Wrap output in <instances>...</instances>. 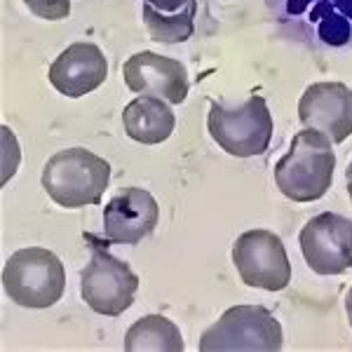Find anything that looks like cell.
Listing matches in <instances>:
<instances>
[{"mask_svg":"<svg viewBox=\"0 0 352 352\" xmlns=\"http://www.w3.org/2000/svg\"><path fill=\"white\" fill-rule=\"evenodd\" d=\"M300 254L317 275H343L352 268V219L322 212L303 226Z\"/></svg>","mask_w":352,"mask_h":352,"instance_id":"obj_9","label":"cell"},{"mask_svg":"<svg viewBox=\"0 0 352 352\" xmlns=\"http://www.w3.org/2000/svg\"><path fill=\"white\" fill-rule=\"evenodd\" d=\"M345 181H348V195L352 200V162L348 164V169H345Z\"/></svg>","mask_w":352,"mask_h":352,"instance_id":"obj_20","label":"cell"},{"mask_svg":"<svg viewBox=\"0 0 352 352\" xmlns=\"http://www.w3.org/2000/svg\"><path fill=\"white\" fill-rule=\"evenodd\" d=\"M160 207L144 188H124L104 207V235L116 244H139L153 235Z\"/></svg>","mask_w":352,"mask_h":352,"instance_id":"obj_12","label":"cell"},{"mask_svg":"<svg viewBox=\"0 0 352 352\" xmlns=\"http://www.w3.org/2000/svg\"><path fill=\"white\" fill-rule=\"evenodd\" d=\"M122 124L129 139L146 146H155L172 136L176 116L169 109V101L160 99V96L141 94L124 106Z\"/></svg>","mask_w":352,"mask_h":352,"instance_id":"obj_14","label":"cell"},{"mask_svg":"<svg viewBox=\"0 0 352 352\" xmlns=\"http://www.w3.org/2000/svg\"><path fill=\"white\" fill-rule=\"evenodd\" d=\"M139 277L129 263L116 258L104 247H94L92 258L80 272L82 300L104 317L122 315L134 303Z\"/></svg>","mask_w":352,"mask_h":352,"instance_id":"obj_8","label":"cell"},{"mask_svg":"<svg viewBox=\"0 0 352 352\" xmlns=\"http://www.w3.org/2000/svg\"><path fill=\"white\" fill-rule=\"evenodd\" d=\"M26 8L45 21H61L71 14V0H24Z\"/></svg>","mask_w":352,"mask_h":352,"instance_id":"obj_17","label":"cell"},{"mask_svg":"<svg viewBox=\"0 0 352 352\" xmlns=\"http://www.w3.org/2000/svg\"><path fill=\"white\" fill-rule=\"evenodd\" d=\"M195 14H197V0L186 5L184 10L172 14H164L153 10L151 5H144V24L148 28L151 41L176 45L186 43L195 31Z\"/></svg>","mask_w":352,"mask_h":352,"instance_id":"obj_16","label":"cell"},{"mask_svg":"<svg viewBox=\"0 0 352 352\" xmlns=\"http://www.w3.org/2000/svg\"><path fill=\"white\" fill-rule=\"evenodd\" d=\"M303 127L327 134L331 144H343L352 134V89L343 82H312L298 101Z\"/></svg>","mask_w":352,"mask_h":352,"instance_id":"obj_10","label":"cell"},{"mask_svg":"<svg viewBox=\"0 0 352 352\" xmlns=\"http://www.w3.org/2000/svg\"><path fill=\"white\" fill-rule=\"evenodd\" d=\"M124 85L134 94L160 96L169 104H184L188 99V73L181 61L157 52H136L122 66Z\"/></svg>","mask_w":352,"mask_h":352,"instance_id":"obj_11","label":"cell"},{"mask_svg":"<svg viewBox=\"0 0 352 352\" xmlns=\"http://www.w3.org/2000/svg\"><path fill=\"white\" fill-rule=\"evenodd\" d=\"M282 343L280 320L263 305H232L200 336L202 352H275Z\"/></svg>","mask_w":352,"mask_h":352,"instance_id":"obj_5","label":"cell"},{"mask_svg":"<svg viewBox=\"0 0 352 352\" xmlns=\"http://www.w3.org/2000/svg\"><path fill=\"white\" fill-rule=\"evenodd\" d=\"M186 348L179 327L164 315H146L124 333V350L129 352H181Z\"/></svg>","mask_w":352,"mask_h":352,"instance_id":"obj_15","label":"cell"},{"mask_svg":"<svg viewBox=\"0 0 352 352\" xmlns=\"http://www.w3.org/2000/svg\"><path fill=\"white\" fill-rule=\"evenodd\" d=\"M111 181V164L87 148L59 151L45 162L41 184L64 209L99 204Z\"/></svg>","mask_w":352,"mask_h":352,"instance_id":"obj_3","label":"cell"},{"mask_svg":"<svg viewBox=\"0 0 352 352\" xmlns=\"http://www.w3.org/2000/svg\"><path fill=\"white\" fill-rule=\"evenodd\" d=\"M47 78L59 94L68 99H80L106 82L109 61L99 45L73 43L52 61Z\"/></svg>","mask_w":352,"mask_h":352,"instance_id":"obj_13","label":"cell"},{"mask_svg":"<svg viewBox=\"0 0 352 352\" xmlns=\"http://www.w3.org/2000/svg\"><path fill=\"white\" fill-rule=\"evenodd\" d=\"M336 155L327 134L308 129L292 139L287 155L275 164V186L294 202H315L324 197L333 181Z\"/></svg>","mask_w":352,"mask_h":352,"instance_id":"obj_2","label":"cell"},{"mask_svg":"<svg viewBox=\"0 0 352 352\" xmlns=\"http://www.w3.org/2000/svg\"><path fill=\"white\" fill-rule=\"evenodd\" d=\"M345 312H348V322H350V327H352V287H350L348 296H345Z\"/></svg>","mask_w":352,"mask_h":352,"instance_id":"obj_19","label":"cell"},{"mask_svg":"<svg viewBox=\"0 0 352 352\" xmlns=\"http://www.w3.org/2000/svg\"><path fill=\"white\" fill-rule=\"evenodd\" d=\"M3 289L21 308H52L66 289L64 263L50 249H19L3 268Z\"/></svg>","mask_w":352,"mask_h":352,"instance_id":"obj_4","label":"cell"},{"mask_svg":"<svg viewBox=\"0 0 352 352\" xmlns=\"http://www.w3.org/2000/svg\"><path fill=\"white\" fill-rule=\"evenodd\" d=\"M207 129L212 139L235 157H254L268 151L272 139V116L261 94H252L240 106L209 104Z\"/></svg>","mask_w":352,"mask_h":352,"instance_id":"obj_6","label":"cell"},{"mask_svg":"<svg viewBox=\"0 0 352 352\" xmlns=\"http://www.w3.org/2000/svg\"><path fill=\"white\" fill-rule=\"evenodd\" d=\"M272 24L315 52H352V0H265Z\"/></svg>","mask_w":352,"mask_h":352,"instance_id":"obj_1","label":"cell"},{"mask_svg":"<svg viewBox=\"0 0 352 352\" xmlns=\"http://www.w3.org/2000/svg\"><path fill=\"white\" fill-rule=\"evenodd\" d=\"M232 263L247 287L282 292L292 282V263L285 242L272 230L256 228L242 232L232 244Z\"/></svg>","mask_w":352,"mask_h":352,"instance_id":"obj_7","label":"cell"},{"mask_svg":"<svg viewBox=\"0 0 352 352\" xmlns=\"http://www.w3.org/2000/svg\"><path fill=\"white\" fill-rule=\"evenodd\" d=\"M188 3H192V0H144V5H151L153 10L164 12V14L179 12V10H184Z\"/></svg>","mask_w":352,"mask_h":352,"instance_id":"obj_18","label":"cell"}]
</instances>
